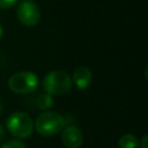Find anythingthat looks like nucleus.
Listing matches in <instances>:
<instances>
[{
    "label": "nucleus",
    "instance_id": "1",
    "mask_svg": "<svg viewBox=\"0 0 148 148\" xmlns=\"http://www.w3.org/2000/svg\"><path fill=\"white\" fill-rule=\"evenodd\" d=\"M37 132L43 136H53L65 127V118L56 111H46L38 116L35 123Z\"/></svg>",
    "mask_w": 148,
    "mask_h": 148
},
{
    "label": "nucleus",
    "instance_id": "2",
    "mask_svg": "<svg viewBox=\"0 0 148 148\" xmlns=\"http://www.w3.org/2000/svg\"><path fill=\"white\" fill-rule=\"evenodd\" d=\"M43 88L51 96H61L71 90L72 79L64 71H52L44 77Z\"/></svg>",
    "mask_w": 148,
    "mask_h": 148
},
{
    "label": "nucleus",
    "instance_id": "3",
    "mask_svg": "<svg viewBox=\"0 0 148 148\" xmlns=\"http://www.w3.org/2000/svg\"><path fill=\"white\" fill-rule=\"evenodd\" d=\"M6 127L9 133L18 139H25L32 134L34 123L25 112H14L6 120Z\"/></svg>",
    "mask_w": 148,
    "mask_h": 148
},
{
    "label": "nucleus",
    "instance_id": "4",
    "mask_svg": "<svg viewBox=\"0 0 148 148\" xmlns=\"http://www.w3.org/2000/svg\"><path fill=\"white\" fill-rule=\"evenodd\" d=\"M8 87L16 94H30L38 88V77L32 72H17L9 77Z\"/></svg>",
    "mask_w": 148,
    "mask_h": 148
},
{
    "label": "nucleus",
    "instance_id": "5",
    "mask_svg": "<svg viewBox=\"0 0 148 148\" xmlns=\"http://www.w3.org/2000/svg\"><path fill=\"white\" fill-rule=\"evenodd\" d=\"M17 17L23 25L32 27L39 22L40 12L38 6L32 0H23L18 3Z\"/></svg>",
    "mask_w": 148,
    "mask_h": 148
},
{
    "label": "nucleus",
    "instance_id": "6",
    "mask_svg": "<svg viewBox=\"0 0 148 148\" xmlns=\"http://www.w3.org/2000/svg\"><path fill=\"white\" fill-rule=\"evenodd\" d=\"M61 141L67 148H80L83 143V133L79 127L69 125L62 128Z\"/></svg>",
    "mask_w": 148,
    "mask_h": 148
},
{
    "label": "nucleus",
    "instance_id": "7",
    "mask_svg": "<svg viewBox=\"0 0 148 148\" xmlns=\"http://www.w3.org/2000/svg\"><path fill=\"white\" fill-rule=\"evenodd\" d=\"M91 80H92L91 71L86 66H80L75 69L72 82H74L76 88L83 90L89 87V84L91 83Z\"/></svg>",
    "mask_w": 148,
    "mask_h": 148
},
{
    "label": "nucleus",
    "instance_id": "8",
    "mask_svg": "<svg viewBox=\"0 0 148 148\" xmlns=\"http://www.w3.org/2000/svg\"><path fill=\"white\" fill-rule=\"evenodd\" d=\"M36 103H37V106L42 110H47L50 109L52 105H53V98L50 94L47 92H43V94H39L36 98Z\"/></svg>",
    "mask_w": 148,
    "mask_h": 148
},
{
    "label": "nucleus",
    "instance_id": "9",
    "mask_svg": "<svg viewBox=\"0 0 148 148\" xmlns=\"http://www.w3.org/2000/svg\"><path fill=\"white\" fill-rule=\"evenodd\" d=\"M119 148H136L138 139L133 134H124L119 139Z\"/></svg>",
    "mask_w": 148,
    "mask_h": 148
},
{
    "label": "nucleus",
    "instance_id": "10",
    "mask_svg": "<svg viewBox=\"0 0 148 148\" xmlns=\"http://www.w3.org/2000/svg\"><path fill=\"white\" fill-rule=\"evenodd\" d=\"M0 148H27L25 145L20 140H9L2 143Z\"/></svg>",
    "mask_w": 148,
    "mask_h": 148
},
{
    "label": "nucleus",
    "instance_id": "11",
    "mask_svg": "<svg viewBox=\"0 0 148 148\" xmlns=\"http://www.w3.org/2000/svg\"><path fill=\"white\" fill-rule=\"evenodd\" d=\"M17 0H0V9H7L15 6Z\"/></svg>",
    "mask_w": 148,
    "mask_h": 148
},
{
    "label": "nucleus",
    "instance_id": "12",
    "mask_svg": "<svg viewBox=\"0 0 148 148\" xmlns=\"http://www.w3.org/2000/svg\"><path fill=\"white\" fill-rule=\"evenodd\" d=\"M147 145H148V136L147 135H143L141 142H140V147L141 148H147Z\"/></svg>",
    "mask_w": 148,
    "mask_h": 148
},
{
    "label": "nucleus",
    "instance_id": "13",
    "mask_svg": "<svg viewBox=\"0 0 148 148\" xmlns=\"http://www.w3.org/2000/svg\"><path fill=\"white\" fill-rule=\"evenodd\" d=\"M5 136H6V131H5L3 126L0 125V143H2V141L5 140Z\"/></svg>",
    "mask_w": 148,
    "mask_h": 148
},
{
    "label": "nucleus",
    "instance_id": "14",
    "mask_svg": "<svg viewBox=\"0 0 148 148\" xmlns=\"http://www.w3.org/2000/svg\"><path fill=\"white\" fill-rule=\"evenodd\" d=\"M2 112H3V104H2V102L0 99V116L2 114Z\"/></svg>",
    "mask_w": 148,
    "mask_h": 148
},
{
    "label": "nucleus",
    "instance_id": "15",
    "mask_svg": "<svg viewBox=\"0 0 148 148\" xmlns=\"http://www.w3.org/2000/svg\"><path fill=\"white\" fill-rule=\"evenodd\" d=\"M2 32H3V31H2V27L0 25V38H1V36H2Z\"/></svg>",
    "mask_w": 148,
    "mask_h": 148
}]
</instances>
